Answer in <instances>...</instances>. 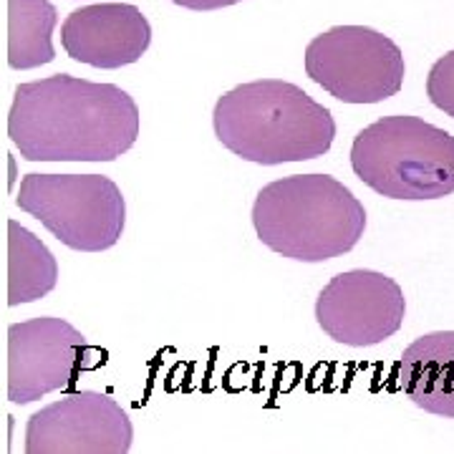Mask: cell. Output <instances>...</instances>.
I'll return each mask as SVG.
<instances>
[{
	"instance_id": "obj_1",
	"label": "cell",
	"mask_w": 454,
	"mask_h": 454,
	"mask_svg": "<svg viewBox=\"0 0 454 454\" xmlns=\"http://www.w3.org/2000/svg\"><path fill=\"white\" fill-rule=\"evenodd\" d=\"M8 137L28 162H114L139 137V106L116 83L53 74L18 86Z\"/></svg>"
},
{
	"instance_id": "obj_2",
	"label": "cell",
	"mask_w": 454,
	"mask_h": 454,
	"mask_svg": "<svg viewBox=\"0 0 454 454\" xmlns=\"http://www.w3.org/2000/svg\"><path fill=\"white\" fill-rule=\"evenodd\" d=\"M212 127L235 157L262 167L324 157L336 137L331 109L280 79L230 89L215 104Z\"/></svg>"
},
{
	"instance_id": "obj_3",
	"label": "cell",
	"mask_w": 454,
	"mask_h": 454,
	"mask_svg": "<svg viewBox=\"0 0 454 454\" xmlns=\"http://www.w3.org/2000/svg\"><path fill=\"white\" fill-rule=\"evenodd\" d=\"M258 240L283 258L324 262L364 238L366 210L331 175H291L265 184L253 205Z\"/></svg>"
},
{
	"instance_id": "obj_4",
	"label": "cell",
	"mask_w": 454,
	"mask_h": 454,
	"mask_svg": "<svg viewBox=\"0 0 454 454\" xmlns=\"http://www.w3.org/2000/svg\"><path fill=\"white\" fill-rule=\"evenodd\" d=\"M351 167L389 200H442L454 192V137L419 116H384L358 131Z\"/></svg>"
},
{
	"instance_id": "obj_5",
	"label": "cell",
	"mask_w": 454,
	"mask_h": 454,
	"mask_svg": "<svg viewBox=\"0 0 454 454\" xmlns=\"http://www.w3.org/2000/svg\"><path fill=\"white\" fill-rule=\"evenodd\" d=\"M16 205L71 250L101 253L119 243L127 202L106 175H26Z\"/></svg>"
},
{
	"instance_id": "obj_6",
	"label": "cell",
	"mask_w": 454,
	"mask_h": 454,
	"mask_svg": "<svg viewBox=\"0 0 454 454\" xmlns=\"http://www.w3.org/2000/svg\"><path fill=\"white\" fill-rule=\"evenodd\" d=\"M306 74L343 104H379L404 83V53L389 35L366 26H336L306 49Z\"/></svg>"
},
{
	"instance_id": "obj_7",
	"label": "cell",
	"mask_w": 454,
	"mask_h": 454,
	"mask_svg": "<svg viewBox=\"0 0 454 454\" xmlns=\"http://www.w3.org/2000/svg\"><path fill=\"white\" fill-rule=\"evenodd\" d=\"M104 364L79 328L53 316L8 325V399L33 404L51 391H71L83 372Z\"/></svg>"
},
{
	"instance_id": "obj_8",
	"label": "cell",
	"mask_w": 454,
	"mask_h": 454,
	"mask_svg": "<svg viewBox=\"0 0 454 454\" xmlns=\"http://www.w3.org/2000/svg\"><path fill=\"white\" fill-rule=\"evenodd\" d=\"M131 442L127 409L104 391H71L26 424L28 454H127Z\"/></svg>"
},
{
	"instance_id": "obj_9",
	"label": "cell",
	"mask_w": 454,
	"mask_h": 454,
	"mask_svg": "<svg viewBox=\"0 0 454 454\" xmlns=\"http://www.w3.org/2000/svg\"><path fill=\"white\" fill-rule=\"evenodd\" d=\"M406 298L379 270H346L318 293L316 321L336 343L364 348L391 339L404 324Z\"/></svg>"
},
{
	"instance_id": "obj_10",
	"label": "cell",
	"mask_w": 454,
	"mask_h": 454,
	"mask_svg": "<svg viewBox=\"0 0 454 454\" xmlns=\"http://www.w3.org/2000/svg\"><path fill=\"white\" fill-rule=\"evenodd\" d=\"M66 53L94 68L137 64L152 43V26L131 3H97L68 13L61 26Z\"/></svg>"
},
{
	"instance_id": "obj_11",
	"label": "cell",
	"mask_w": 454,
	"mask_h": 454,
	"mask_svg": "<svg viewBox=\"0 0 454 454\" xmlns=\"http://www.w3.org/2000/svg\"><path fill=\"white\" fill-rule=\"evenodd\" d=\"M396 379L419 409L454 419V331H434L406 346Z\"/></svg>"
},
{
	"instance_id": "obj_12",
	"label": "cell",
	"mask_w": 454,
	"mask_h": 454,
	"mask_svg": "<svg viewBox=\"0 0 454 454\" xmlns=\"http://www.w3.org/2000/svg\"><path fill=\"white\" fill-rule=\"evenodd\" d=\"M59 283V262L28 227L8 220V306H28L46 298Z\"/></svg>"
},
{
	"instance_id": "obj_13",
	"label": "cell",
	"mask_w": 454,
	"mask_h": 454,
	"mask_svg": "<svg viewBox=\"0 0 454 454\" xmlns=\"http://www.w3.org/2000/svg\"><path fill=\"white\" fill-rule=\"evenodd\" d=\"M59 11L49 0H8V66L28 71L56 59Z\"/></svg>"
},
{
	"instance_id": "obj_14",
	"label": "cell",
	"mask_w": 454,
	"mask_h": 454,
	"mask_svg": "<svg viewBox=\"0 0 454 454\" xmlns=\"http://www.w3.org/2000/svg\"><path fill=\"white\" fill-rule=\"evenodd\" d=\"M427 97L439 112L454 119V51L444 53L427 76Z\"/></svg>"
},
{
	"instance_id": "obj_15",
	"label": "cell",
	"mask_w": 454,
	"mask_h": 454,
	"mask_svg": "<svg viewBox=\"0 0 454 454\" xmlns=\"http://www.w3.org/2000/svg\"><path fill=\"white\" fill-rule=\"evenodd\" d=\"M175 5H182L187 11H220L227 5H235V3H243V0H169Z\"/></svg>"
}]
</instances>
